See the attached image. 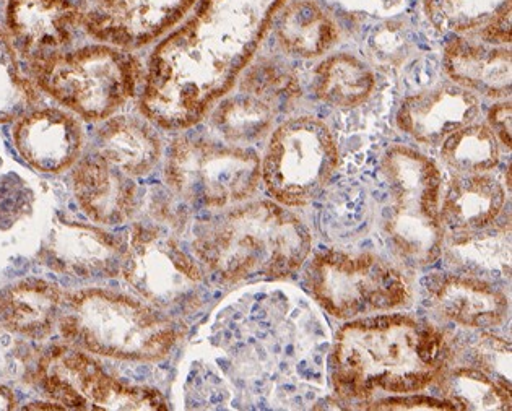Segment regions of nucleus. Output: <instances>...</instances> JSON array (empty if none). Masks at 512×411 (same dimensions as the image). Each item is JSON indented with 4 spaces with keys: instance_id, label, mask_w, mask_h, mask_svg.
<instances>
[{
    "instance_id": "nucleus-12",
    "label": "nucleus",
    "mask_w": 512,
    "mask_h": 411,
    "mask_svg": "<svg viewBox=\"0 0 512 411\" xmlns=\"http://www.w3.org/2000/svg\"><path fill=\"white\" fill-rule=\"evenodd\" d=\"M197 0H101L83 10L82 28L100 43L135 51L168 35Z\"/></svg>"
},
{
    "instance_id": "nucleus-6",
    "label": "nucleus",
    "mask_w": 512,
    "mask_h": 411,
    "mask_svg": "<svg viewBox=\"0 0 512 411\" xmlns=\"http://www.w3.org/2000/svg\"><path fill=\"white\" fill-rule=\"evenodd\" d=\"M28 72L41 93L90 122L114 116L144 82V70L132 51L106 43L57 52Z\"/></svg>"
},
{
    "instance_id": "nucleus-29",
    "label": "nucleus",
    "mask_w": 512,
    "mask_h": 411,
    "mask_svg": "<svg viewBox=\"0 0 512 411\" xmlns=\"http://www.w3.org/2000/svg\"><path fill=\"white\" fill-rule=\"evenodd\" d=\"M512 7L511 0H425L423 9L436 30L457 36L482 30L491 18Z\"/></svg>"
},
{
    "instance_id": "nucleus-32",
    "label": "nucleus",
    "mask_w": 512,
    "mask_h": 411,
    "mask_svg": "<svg viewBox=\"0 0 512 411\" xmlns=\"http://www.w3.org/2000/svg\"><path fill=\"white\" fill-rule=\"evenodd\" d=\"M511 342L483 330L473 345V363L488 376L511 386Z\"/></svg>"
},
{
    "instance_id": "nucleus-23",
    "label": "nucleus",
    "mask_w": 512,
    "mask_h": 411,
    "mask_svg": "<svg viewBox=\"0 0 512 411\" xmlns=\"http://www.w3.org/2000/svg\"><path fill=\"white\" fill-rule=\"evenodd\" d=\"M275 38L283 51L301 59H314L332 49L339 30L313 0H291L274 18Z\"/></svg>"
},
{
    "instance_id": "nucleus-31",
    "label": "nucleus",
    "mask_w": 512,
    "mask_h": 411,
    "mask_svg": "<svg viewBox=\"0 0 512 411\" xmlns=\"http://www.w3.org/2000/svg\"><path fill=\"white\" fill-rule=\"evenodd\" d=\"M368 44L374 59L387 67L402 64L412 51V39L407 28L397 20H389L374 28Z\"/></svg>"
},
{
    "instance_id": "nucleus-33",
    "label": "nucleus",
    "mask_w": 512,
    "mask_h": 411,
    "mask_svg": "<svg viewBox=\"0 0 512 411\" xmlns=\"http://www.w3.org/2000/svg\"><path fill=\"white\" fill-rule=\"evenodd\" d=\"M361 405H365V407H360L361 410L379 411L459 410L449 400L418 394L387 395L382 399L374 400V402L371 400V402L361 403Z\"/></svg>"
},
{
    "instance_id": "nucleus-38",
    "label": "nucleus",
    "mask_w": 512,
    "mask_h": 411,
    "mask_svg": "<svg viewBox=\"0 0 512 411\" xmlns=\"http://www.w3.org/2000/svg\"><path fill=\"white\" fill-rule=\"evenodd\" d=\"M77 2H79L82 10H87L90 9V7H93V5L98 4V2H101V0H77Z\"/></svg>"
},
{
    "instance_id": "nucleus-24",
    "label": "nucleus",
    "mask_w": 512,
    "mask_h": 411,
    "mask_svg": "<svg viewBox=\"0 0 512 411\" xmlns=\"http://www.w3.org/2000/svg\"><path fill=\"white\" fill-rule=\"evenodd\" d=\"M374 87L373 70L345 52L327 57L314 70V95L334 108H358L373 95Z\"/></svg>"
},
{
    "instance_id": "nucleus-30",
    "label": "nucleus",
    "mask_w": 512,
    "mask_h": 411,
    "mask_svg": "<svg viewBox=\"0 0 512 411\" xmlns=\"http://www.w3.org/2000/svg\"><path fill=\"white\" fill-rule=\"evenodd\" d=\"M239 91L265 101L280 114L300 98L301 85L288 65L274 59H261L244 69L239 77Z\"/></svg>"
},
{
    "instance_id": "nucleus-8",
    "label": "nucleus",
    "mask_w": 512,
    "mask_h": 411,
    "mask_svg": "<svg viewBox=\"0 0 512 411\" xmlns=\"http://www.w3.org/2000/svg\"><path fill=\"white\" fill-rule=\"evenodd\" d=\"M165 182L189 207L223 210L257 191L261 158L241 145L179 135L166 155Z\"/></svg>"
},
{
    "instance_id": "nucleus-4",
    "label": "nucleus",
    "mask_w": 512,
    "mask_h": 411,
    "mask_svg": "<svg viewBox=\"0 0 512 411\" xmlns=\"http://www.w3.org/2000/svg\"><path fill=\"white\" fill-rule=\"evenodd\" d=\"M57 327L72 347L137 363L163 360L184 337L178 317L105 288L64 293Z\"/></svg>"
},
{
    "instance_id": "nucleus-35",
    "label": "nucleus",
    "mask_w": 512,
    "mask_h": 411,
    "mask_svg": "<svg viewBox=\"0 0 512 411\" xmlns=\"http://www.w3.org/2000/svg\"><path fill=\"white\" fill-rule=\"evenodd\" d=\"M511 101L503 100L493 104L488 111V127L495 134L496 140L511 150L512 132Z\"/></svg>"
},
{
    "instance_id": "nucleus-11",
    "label": "nucleus",
    "mask_w": 512,
    "mask_h": 411,
    "mask_svg": "<svg viewBox=\"0 0 512 411\" xmlns=\"http://www.w3.org/2000/svg\"><path fill=\"white\" fill-rule=\"evenodd\" d=\"M35 377L44 395L64 410H170L158 390L114 379L88 351L69 343L49 348L36 364Z\"/></svg>"
},
{
    "instance_id": "nucleus-37",
    "label": "nucleus",
    "mask_w": 512,
    "mask_h": 411,
    "mask_svg": "<svg viewBox=\"0 0 512 411\" xmlns=\"http://www.w3.org/2000/svg\"><path fill=\"white\" fill-rule=\"evenodd\" d=\"M40 408H43V410H64V408L61 407V405H57V403H31V405H28V407H25V410H40Z\"/></svg>"
},
{
    "instance_id": "nucleus-5",
    "label": "nucleus",
    "mask_w": 512,
    "mask_h": 411,
    "mask_svg": "<svg viewBox=\"0 0 512 411\" xmlns=\"http://www.w3.org/2000/svg\"><path fill=\"white\" fill-rule=\"evenodd\" d=\"M152 210L127 233L119 275L153 308L173 317L194 314L205 301V270L184 249L178 236L183 223L168 212V202H155Z\"/></svg>"
},
{
    "instance_id": "nucleus-21",
    "label": "nucleus",
    "mask_w": 512,
    "mask_h": 411,
    "mask_svg": "<svg viewBox=\"0 0 512 411\" xmlns=\"http://www.w3.org/2000/svg\"><path fill=\"white\" fill-rule=\"evenodd\" d=\"M64 304V291L43 278H23L0 288V324L12 334L43 340L53 332Z\"/></svg>"
},
{
    "instance_id": "nucleus-15",
    "label": "nucleus",
    "mask_w": 512,
    "mask_h": 411,
    "mask_svg": "<svg viewBox=\"0 0 512 411\" xmlns=\"http://www.w3.org/2000/svg\"><path fill=\"white\" fill-rule=\"evenodd\" d=\"M14 145L31 168L64 173L82 156L85 132L75 114L61 108H35L14 122Z\"/></svg>"
},
{
    "instance_id": "nucleus-2",
    "label": "nucleus",
    "mask_w": 512,
    "mask_h": 411,
    "mask_svg": "<svg viewBox=\"0 0 512 411\" xmlns=\"http://www.w3.org/2000/svg\"><path fill=\"white\" fill-rule=\"evenodd\" d=\"M451 342L430 322L374 314L345 322L330 355L335 392L347 402L417 394L451 368Z\"/></svg>"
},
{
    "instance_id": "nucleus-25",
    "label": "nucleus",
    "mask_w": 512,
    "mask_h": 411,
    "mask_svg": "<svg viewBox=\"0 0 512 411\" xmlns=\"http://www.w3.org/2000/svg\"><path fill=\"white\" fill-rule=\"evenodd\" d=\"M278 113L270 104L256 96L238 91L213 106L212 126L226 143L251 145L264 139L274 127Z\"/></svg>"
},
{
    "instance_id": "nucleus-16",
    "label": "nucleus",
    "mask_w": 512,
    "mask_h": 411,
    "mask_svg": "<svg viewBox=\"0 0 512 411\" xmlns=\"http://www.w3.org/2000/svg\"><path fill=\"white\" fill-rule=\"evenodd\" d=\"M478 114L477 95L457 85H443L405 98L395 114V122L415 142L425 147H441L449 135L475 122Z\"/></svg>"
},
{
    "instance_id": "nucleus-17",
    "label": "nucleus",
    "mask_w": 512,
    "mask_h": 411,
    "mask_svg": "<svg viewBox=\"0 0 512 411\" xmlns=\"http://www.w3.org/2000/svg\"><path fill=\"white\" fill-rule=\"evenodd\" d=\"M431 306L454 324L475 330H488L503 324L509 301L503 291L475 275H433L425 280Z\"/></svg>"
},
{
    "instance_id": "nucleus-27",
    "label": "nucleus",
    "mask_w": 512,
    "mask_h": 411,
    "mask_svg": "<svg viewBox=\"0 0 512 411\" xmlns=\"http://www.w3.org/2000/svg\"><path fill=\"white\" fill-rule=\"evenodd\" d=\"M23 64L5 26L0 25V124L18 121L40 103V88Z\"/></svg>"
},
{
    "instance_id": "nucleus-14",
    "label": "nucleus",
    "mask_w": 512,
    "mask_h": 411,
    "mask_svg": "<svg viewBox=\"0 0 512 411\" xmlns=\"http://www.w3.org/2000/svg\"><path fill=\"white\" fill-rule=\"evenodd\" d=\"M4 26L25 67L72 48L82 28L77 0H7Z\"/></svg>"
},
{
    "instance_id": "nucleus-39",
    "label": "nucleus",
    "mask_w": 512,
    "mask_h": 411,
    "mask_svg": "<svg viewBox=\"0 0 512 411\" xmlns=\"http://www.w3.org/2000/svg\"><path fill=\"white\" fill-rule=\"evenodd\" d=\"M5 2H7V0H0V9H4Z\"/></svg>"
},
{
    "instance_id": "nucleus-34",
    "label": "nucleus",
    "mask_w": 512,
    "mask_h": 411,
    "mask_svg": "<svg viewBox=\"0 0 512 411\" xmlns=\"http://www.w3.org/2000/svg\"><path fill=\"white\" fill-rule=\"evenodd\" d=\"M512 7L504 9L495 18L478 31L477 35L482 43L491 46H509L511 44Z\"/></svg>"
},
{
    "instance_id": "nucleus-7",
    "label": "nucleus",
    "mask_w": 512,
    "mask_h": 411,
    "mask_svg": "<svg viewBox=\"0 0 512 411\" xmlns=\"http://www.w3.org/2000/svg\"><path fill=\"white\" fill-rule=\"evenodd\" d=\"M381 174L391 197L382 228L395 254L417 267L434 264L446 234L439 217L441 171L423 153L394 145L382 155Z\"/></svg>"
},
{
    "instance_id": "nucleus-19",
    "label": "nucleus",
    "mask_w": 512,
    "mask_h": 411,
    "mask_svg": "<svg viewBox=\"0 0 512 411\" xmlns=\"http://www.w3.org/2000/svg\"><path fill=\"white\" fill-rule=\"evenodd\" d=\"M444 70L457 87L495 100L511 96V49L508 46L451 39L444 48Z\"/></svg>"
},
{
    "instance_id": "nucleus-1",
    "label": "nucleus",
    "mask_w": 512,
    "mask_h": 411,
    "mask_svg": "<svg viewBox=\"0 0 512 411\" xmlns=\"http://www.w3.org/2000/svg\"><path fill=\"white\" fill-rule=\"evenodd\" d=\"M287 0H197L148 59L140 113L153 126L199 124L235 87Z\"/></svg>"
},
{
    "instance_id": "nucleus-22",
    "label": "nucleus",
    "mask_w": 512,
    "mask_h": 411,
    "mask_svg": "<svg viewBox=\"0 0 512 411\" xmlns=\"http://www.w3.org/2000/svg\"><path fill=\"white\" fill-rule=\"evenodd\" d=\"M506 204L504 187L488 174H459L447 187L439 217L444 230L473 234L493 225Z\"/></svg>"
},
{
    "instance_id": "nucleus-20",
    "label": "nucleus",
    "mask_w": 512,
    "mask_h": 411,
    "mask_svg": "<svg viewBox=\"0 0 512 411\" xmlns=\"http://www.w3.org/2000/svg\"><path fill=\"white\" fill-rule=\"evenodd\" d=\"M95 155L108 165L140 178L160 163L163 145L152 122L134 116L108 117L96 129Z\"/></svg>"
},
{
    "instance_id": "nucleus-36",
    "label": "nucleus",
    "mask_w": 512,
    "mask_h": 411,
    "mask_svg": "<svg viewBox=\"0 0 512 411\" xmlns=\"http://www.w3.org/2000/svg\"><path fill=\"white\" fill-rule=\"evenodd\" d=\"M17 408V399L14 392L7 387L0 386V410L9 411Z\"/></svg>"
},
{
    "instance_id": "nucleus-10",
    "label": "nucleus",
    "mask_w": 512,
    "mask_h": 411,
    "mask_svg": "<svg viewBox=\"0 0 512 411\" xmlns=\"http://www.w3.org/2000/svg\"><path fill=\"white\" fill-rule=\"evenodd\" d=\"M339 158L334 135L321 119L291 117L270 134L261 160V181L277 204L306 207L326 191Z\"/></svg>"
},
{
    "instance_id": "nucleus-13",
    "label": "nucleus",
    "mask_w": 512,
    "mask_h": 411,
    "mask_svg": "<svg viewBox=\"0 0 512 411\" xmlns=\"http://www.w3.org/2000/svg\"><path fill=\"white\" fill-rule=\"evenodd\" d=\"M127 234L100 226L57 220L41 244L38 259L53 272L82 280H108L121 273Z\"/></svg>"
},
{
    "instance_id": "nucleus-18",
    "label": "nucleus",
    "mask_w": 512,
    "mask_h": 411,
    "mask_svg": "<svg viewBox=\"0 0 512 411\" xmlns=\"http://www.w3.org/2000/svg\"><path fill=\"white\" fill-rule=\"evenodd\" d=\"M72 189L83 213L95 225L116 226L134 217L139 187L100 156L80 158L72 168Z\"/></svg>"
},
{
    "instance_id": "nucleus-26",
    "label": "nucleus",
    "mask_w": 512,
    "mask_h": 411,
    "mask_svg": "<svg viewBox=\"0 0 512 411\" xmlns=\"http://www.w3.org/2000/svg\"><path fill=\"white\" fill-rule=\"evenodd\" d=\"M444 400L459 410L511 411V386L470 366L449 368L438 379Z\"/></svg>"
},
{
    "instance_id": "nucleus-28",
    "label": "nucleus",
    "mask_w": 512,
    "mask_h": 411,
    "mask_svg": "<svg viewBox=\"0 0 512 411\" xmlns=\"http://www.w3.org/2000/svg\"><path fill=\"white\" fill-rule=\"evenodd\" d=\"M499 142L486 124L460 127L441 143V158L459 174H486L499 163Z\"/></svg>"
},
{
    "instance_id": "nucleus-9",
    "label": "nucleus",
    "mask_w": 512,
    "mask_h": 411,
    "mask_svg": "<svg viewBox=\"0 0 512 411\" xmlns=\"http://www.w3.org/2000/svg\"><path fill=\"white\" fill-rule=\"evenodd\" d=\"M304 282L330 316L345 322L395 311L412 298L402 272L373 252H317Z\"/></svg>"
},
{
    "instance_id": "nucleus-3",
    "label": "nucleus",
    "mask_w": 512,
    "mask_h": 411,
    "mask_svg": "<svg viewBox=\"0 0 512 411\" xmlns=\"http://www.w3.org/2000/svg\"><path fill=\"white\" fill-rule=\"evenodd\" d=\"M192 254L223 283L291 277L311 256L313 236L275 200L241 202L197 221Z\"/></svg>"
}]
</instances>
